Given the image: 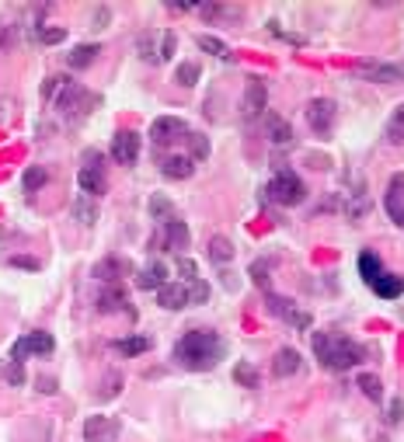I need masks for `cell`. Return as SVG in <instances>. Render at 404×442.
<instances>
[{
  "label": "cell",
  "mask_w": 404,
  "mask_h": 442,
  "mask_svg": "<svg viewBox=\"0 0 404 442\" xmlns=\"http://www.w3.org/2000/svg\"><path fill=\"white\" fill-rule=\"evenodd\" d=\"M115 349H119L123 355H143L147 349H150V338H123V342H115Z\"/></svg>",
  "instance_id": "f1b7e54d"
},
{
  "label": "cell",
  "mask_w": 404,
  "mask_h": 442,
  "mask_svg": "<svg viewBox=\"0 0 404 442\" xmlns=\"http://www.w3.org/2000/svg\"><path fill=\"white\" fill-rule=\"evenodd\" d=\"M111 157L115 164H123V168H133L136 157H140V133L133 129H119L111 136Z\"/></svg>",
  "instance_id": "ba28073f"
},
{
  "label": "cell",
  "mask_w": 404,
  "mask_h": 442,
  "mask_svg": "<svg viewBox=\"0 0 404 442\" xmlns=\"http://www.w3.org/2000/svg\"><path fill=\"white\" fill-rule=\"evenodd\" d=\"M383 206H387V216H390L394 223L404 230V171L390 178V185H387V195H383Z\"/></svg>",
  "instance_id": "7c38bea8"
},
{
  "label": "cell",
  "mask_w": 404,
  "mask_h": 442,
  "mask_svg": "<svg viewBox=\"0 0 404 442\" xmlns=\"http://www.w3.org/2000/svg\"><path fill=\"white\" fill-rule=\"evenodd\" d=\"M195 42H199V49H202V52H209V56H230L226 42H220V38H213V35H199Z\"/></svg>",
  "instance_id": "f546056e"
},
{
  "label": "cell",
  "mask_w": 404,
  "mask_h": 442,
  "mask_svg": "<svg viewBox=\"0 0 404 442\" xmlns=\"http://www.w3.org/2000/svg\"><path fill=\"white\" fill-rule=\"evenodd\" d=\"M11 265H14V268H28V272H39V261H35V258H21V254H18V258H11Z\"/></svg>",
  "instance_id": "ee69618b"
},
{
  "label": "cell",
  "mask_w": 404,
  "mask_h": 442,
  "mask_svg": "<svg viewBox=\"0 0 404 442\" xmlns=\"http://www.w3.org/2000/svg\"><path fill=\"white\" fill-rule=\"evenodd\" d=\"M164 283H167V268H164L160 261L147 265V268L136 275V286H140V289H160Z\"/></svg>",
  "instance_id": "d6986e66"
},
{
  "label": "cell",
  "mask_w": 404,
  "mask_h": 442,
  "mask_svg": "<svg viewBox=\"0 0 404 442\" xmlns=\"http://www.w3.org/2000/svg\"><path fill=\"white\" fill-rule=\"evenodd\" d=\"M359 272H363V283L366 286H373L380 275H383V268H380V258L373 254V251H363L359 254Z\"/></svg>",
  "instance_id": "603a6c76"
},
{
  "label": "cell",
  "mask_w": 404,
  "mask_h": 442,
  "mask_svg": "<svg viewBox=\"0 0 404 442\" xmlns=\"http://www.w3.org/2000/svg\"><path fill=\"white\" fill-rule=\"evenodd\" d=\"M39 38H42L45 45H56V42H63V38H67V32H63V28H42V32H39Z\"/></svg>",
  "instance_id": "7bdbcfd3"
},
{
  "label": "cell",
  "mask_w": 404,
  "mask_h": 442,
  "mask_svg": "<svg viewBox=\"0 0 404 442\" xmlns=\"http://www.w3.org/2000/svg\"><path fill=\"white\" fill-rule=\"evenodd\" d=\"M178 272H182V279H185V286L199 279V268H195V261H192V258H178Z\"/></svg>",
  "instance_id": "ab89813d"
},
{
  "label": "cell",
  "mask_w": 404,
  "mask_h": 442,
  "mask_svg": "<svg viewBox=\"0 0 404 442\" xmlns=\"http://www.w3.org/2000/svg\"><path fill=\"white\" fill-rule=\"evenodd\" d=\"M334 119H338V104H334L331 98H314V101L307 104V122H310V129H314L317 136H331Z\"/></svg>",
  "instance_id": "8992f818"
},
{
  "label": "cell",
  "mask_w": 404,
  "mask_h": 442,
  "mask_svg": "<svg viewBox=\"0 0 404 442\" xmlns=\"http://www.w3.org/2000/svg\"><path fill=\"white\" fill-rule=\"evenodd\" d=\"M251 275H255V283L258 286H268V275H265V265L258 261V265H251Z\"/></svg>",
  "instance_id": "f6af8a7d"
},
{
  "label": "cell",
  "mask_w": 404,
  "mask_h": 442,
  "mask_svg": "<svg viewBox=\"0 0 404 442\" xmlns=\"http://www.w3.org/2000/svg\"><path fill=\"white\" fill-rule=\"evenodd\" d=\"M119 383H123V376H119V373H111V376L105 379V390H101L98 397H101V401H108V397H115V394H119Z\"/></svg>",
  "instance_id": "60d3db41"
},
{
  "label": "cell",
  "mask_w": 404,
  "mask_h": 442,
  "mask_svg": "<svg viewBox=\"0 0 404 442\" xmlns=\"http://www.w3.org/2000/svg\"><path fill=\"white\" fill-rule=\"evenodd\" d=\"M11 25H4V21H0V49H4V45H11Z\"/></svg>",
  "instance_id": "bcb514c9"
},
{
  "label": "cell",
  "mask_w": 404,
  "mask_h": 442,
  "mask_svg": "<svg viewBox=\"0 0 404 442\" xmlns=\"http://www.w3.org/2000/svg\"><path fill=\"white\" fill-rule=\"evenodd\" d=\"M150 219H157V223L175 219V206H171L167 195H150Z\"/></svg>",
  "instance_id": "d4e9b609"
},
{
  "label": "cell",
  "mask_w": 404,
  "mask_h": 442,
  "mask_svg": "<svg viewBox=\"0 0 404 442\" xmlns=\"http://www.w3.org/2000/svg\"><path fill=\"white\" fill-rule=\"evenodd\" d=\"M307 160H310V168H321V171L328 168V157H317V153H310Z\"/></svg>",
  "instance_id": "c3c4849f"
},
{
  "label": "cell",
  "mask_w": 404,
  "mask_h": 442,
  "mask_svg": "<svg viewBox=\"0 0 404 442\" xmlns=\"http://www.w3.org/2000/svg\"><path fill=\"white\" fill-rule=\"evenodd\" d=\"M157 303H160L164 310H182V307H189V289H185V283H164V286L157 289Z\"/></svg>",
  "instance_id": "9a60e30c"
},
{
  "label": "cell",
  "mask_w": 404,
  "mask_h": 442,
  "mask_svg": "<svg viewBox=\"0 0 404 442\" xmlns=\"http://www.w3.org/2000/svg\"><path fill=\"white\" fill-rule=\"evenodd\" d=\"M52 349H56V342H52L49 331H28L25 338L14 342L11 359H14V362H25V355H49Z\"/></svg>",
  "instance_id": "52a82bcc"
},
{
  "label": "cell",
  "mask_w": 404,
  "mask_h": 442,
  "mask_svg": "<svg viewBox=\"0 0 404 442\" xmlns=\"http://www.w3.org/2000/svg\"><path fill=\"white\" fill-rule=\"evenodd\" d=\"M39 390H42V394H56V383H52L49 376H39Z\"/></svg>",
  "instance_id": "7dc6e473"
},
{
  "label": "cell",
  "mask_w": 404,
  "mask_h": 442,
  "mask_svg": "<svg viewBox=\"0 0 404 442\" xmlns=\"http://www.w3.org/2000/svg\"><path fill=\"white\" fill-rule=\"evenodd\" d=\"M189 146H192V160H206L209 157V140L202 133H185Z\"/></svg>",
  "instance_id": "4dcf8cb0"
},
{
  "label": "cell",
  "mask_w": 404,
  "mask_h": 442,
  "mask_svg": "<svg viewBox=\"0 0 404 442\" xmlns=\"http://www.w3.org/2000/svg\"><path fill=\"white\" fill-rule=\"evenodd\" d=\"M175 359L185 366V369H213L220 359H223V342L213 335V331H189V335L175 345Z\"/></svg>",
  "instance_id": "7a4b0ae2"
},
{
  "label": "cell",
  "mask_w": 404,
  "mask_h": 442,
  "mask_svg": "<svg viewBox=\"0 0 404 442\" xmlns=\"http://www.w3.org/2000/svg\"><path fill=\"white\" fill-rule=\"evenodd\" d=\"M359 390H363L370 401H380V397H383V383H380V376L363 373V376H359Z\"/></svg>",
  "instance_id": "83f0119b"
},
{
  "label": "cell",
  "mask_w": 404,
  "mask_h": 442,
  "mask_svg": "<svg viewBox=\"0 0 404 442\" xmlns=\"http://www.w3.org/2000/svg\"><path fill=\"white\" fill-rule=\"evenodd\" d=\"M175 80H178L182 87H192V84L199 80V63H178V70H175Z\"/></svg>",
  "instance_id": "d6a6232c"
},
{
  "label": "cell",
  "mask_w": 404,
  "mask_h": 442,
  "mask_svg": "<svg viewBox=\"0 0 404 442\" xmlns=\"http://www.w3.org/2000/svg\"><path fill=\"white\" fill-rule=\"evenodd\" d=\"M91 104H98V98L91 91H84L81 84L74 80H63L60 84V94H56V108H60V115L67 119H84L91 112Z\"/></svg>",
  "instance_id": "277c9868"
},
{
  "label": "cell",
  "mask_w": 404,
  "mask_h": 442,
  "mask_svg": "<svg viewBox=\"0 0 404 442\" xmlns=\"http://www.w3.org/2000/svg\"><path fill=\"white\" fill-rule=\"evenodd\" d=\"M387 140H390V143H404V104L394 112V119H390V126H387Z\"/></svg>",
  "instance_id": "1f68e13d"
},
{
  "label": "cell",
  "mask_w": 404,
  "mask_h": 442,
  "mask_svg": "<svg viewBox=\"0 0 404 442\" xmlns=\"http://www.w3.org/2000/svg\"><path fill=\"white\" fill-rule=\"evenodd\" d=\"M98 52H101V49H98L94 42H87V45H77V49L70 52V56H67V63H70L74 70H84V67H91V63H94V56H98Z\"/></svg>",
  "instance_id": "cb8c5ba5"
},
{
  "label": "cell",
  "mask_w": 404,
  "mask_h": 442,
  "mask_svg": "<svg viewBox=\"0 0 404 442\" xmlns=\"http://www.w3.org/2000/svg\"><path fill=\"white\" fill-rule=\"evenodd\" d=\"M115 435H119V418L91 415L84 421V442H115Z\"/></svg>",
  "instance_id": "9c48e42d"
},
{
  "label": "cell",
  "mask_w": 404,
  "mask_h": 442,
  "mask_svg": "<svg viewBox=\"0 0 404 442\" xmlns=\"http://www.w3.org/2000/svg\"><path fill=\"white\" fill-rule=\"evenodd\" d=\"M74 216H77V223H84V227H91V223H94V219H98V206H94L91 199H84V195H81V199L74 202Z\"/></svg>",
  "instance_id": "4316f807"
},
{
  "label": "cell",
  "mask_w": 404,
  "mask_h": 442,
  "mask_svg": "<svg viewBox=\"0 0 404 442\" xmlns=\"http://www.w3.org/2000/svg\"><path fill=\"white\" fill-rule=\"evenodd\" d=\"M0 373H4V379H8L11 386H21V383H25V366H21V362H14V359H8Z\"/></svg>",
  "instance_id": "e575fe53"
},
{
  "label": "cell",
  "mask_w": 404,
  "mask_h": 442,
  "mask_svg": "<svg viewBox=\"0 0 404 442\" xmlns=\"http://www.w3.org/2000/svg\"><path fill=\"white\" fill-rule=\"evenodd\" d=\"M265 199L268 202H279V206H300L304 199H307V188H304V181L293 175V171H286L282 164L275 168V178L268 181V188H265Z\"/></svg>",
  "instance_id": "3957f363"
},
{
  "label": "cell",
  "mask_w": 404,
  "mask_h": 442,
  "mask_svg": "<svg viewBox=\"0 0 404 442\" xmlns=\"http://www.w3.org/2000/svg\"><path fill=\"white\" fill-rule=\"evenodd\" d=\"M265 129H268V140L272 143H293V126L286 122L282 115H275V112L265 115Z\"/></svg>",
  "instance_id": "ac0fdd59"
},
{
  "label": "cell",
  "mask_w": 404,
  "mask_h": 442,
  "mask_svg": "<svg viewBox=\"0 0 404 442\" xmlns=\"http://www.w3.org/2000/svg\"><path fill=\"white\" fill-rule=\"evenodd\" d=\"M77 181H81V192H87L91 199L105 195L108 185H105V168H101V153L98 150H87L84 153V168H81Z\"/></svg>",
  "instance_id": "5b68a950"
},
{
  "label": "cell",
  "mask_w": 404,
  "mask_h": 442,
  "mask_svg": "<svg viewBox=\"0 0 404 442\" xmlns=\"http://www.w3.org/2000/svg\"><path fill=\"white\" fill-rule=\"evenodd\" d=\"M157 244H167L171 251H185L189 247V227L182 223V219H167L164 234L157 237Z\"/></svg>",
  "instance_id": "2e32d148"
},
{
  "label": "cell",
  "mask_w": 404,
  "mask_h": 442,
  "mask_svg": "<svg viewBox=\"0 0 404 442\" xmlns=\"http://www.w3.org/2000/svg\"><path fill=\"white\" fill-rule=\"evenodd\" d=\"M136 49H140V56H143V60L160 63V35H157V32H143V35H140V42H136Z\"/></svg>",
  "instance_id": "7402d4cb"
},
{
  "label": "cell",
  "mask_w": 404,
  "mask_h": 442,
  "mask_svg": "<svg viewBox=\"0 0 404 442\" xmlns=\"http://www.w3.org/2000/svg\"><path fill=\"white\" fill-rule=\"evenodd\" d=\"M98 310H101V313L126 310V289H123V286H108V289L98 296Z\"/></svg>",
  "instance_id": "44dd1931"
},
{
  "label": "cell",
  "mask_w": 404,
  "mask_h": 442,
  "mask_svg": "<svg viewBox=\"0 0 404 442\" xmlns=\"http://www.w3.org/2000/svg\"><path fill=\"white\" fill-rule=\"evenodd\" d=\"M297 369H300V352H297V349H279V352H275V359H272V373H275L279 379L293 376Z\"/></svg>",
  "instance_id": "e0dca14e"
},
{
  "label": "cell",
  "mask_w": 404,
  "mask_h": 442,
  "mask_svg": "<svg viewBox=\"0 0 404 442\" xmlns=\"http://www.w3.org/2000/svg\"><path fill=\"white\" fill-rule=\"evenodd\" d=\"M189 133V126H185V119H178V115H160L153 126H150V140L153 143H175L178 136H185Z\"/></svg>",
  "instance_id": "8fae6325"
},
{
  "label": "cell",
  "mask_w": 404,
  "mask_h": 442,
  "mask_svg": "<svg viewBox=\"0 0 404 442\" xmlns=\"http://www.w3.org/2000/svg\"><path fill=\"white\" fill-rule=\"evenodd\" d=\"M314 345V355L328 366V369H352L366 359V349L356 342V338H345V335H334V331H317L310 338Z\"/></svg>",
  "instance_id": "6da1fadb"
},
{
  "label": "cell",
  "mask_w": 404,
  "mask_h": 442,
  "mask_svg": "<svg viewBox=\"0 0 404 442\" xmlns=\"http://www.w3.org/2000/svg\"><path fill=\"white\" fill-rule=\"evenodd\" d=\"M268 313H275V317H290L293 313V303L290 300H282V296H268Z\"/></svg>",
  "instance_id": "74e56055"
},
{
  "label": "cell",
  "mask_w": 404,
  "mask_h": 442,
  "mask_svg": "<svg viewBox=\"0 0 404 442\" xmlns=\"http://www.w3.org/2000/svg\"><path fill=\"white\" fill-rule=\"evenodd\" d=\"M45 181H49L45 168H28V171H25V192H39Z\"/></svg>",
  "instance_id": "d590c367"
},
{
  "label": "cell",
  "mask_w": 404,
  "mask_h": 442,
  "mask_svg": "<svg viewBox=\"0 0 404 442\" xmlns=\"http://www.w3.org/2000/svg\"><path fill=\"white\" fill-rule=\"evenodd\" d=\"M370 289H373L376 296H383V300H394V296H401V293H404V279H401V275H387V272H383Z\"/></svg>",
  "instance_id": "ffe728a7"
},
{
  "label": "cell",
  "mask_w": 404,
  "mask_h": 442,
  "mask_svg": "<svg viewBox=\"0 0 404 442\" xmlns=\"http://www.w3.org/2000/svg\"><path fill=\"white\" fill-rule=\"evenodd\" d=\"M234 379H237L241 386H258V373H255L251 362H237V366H234Z\"/></svg>",
  "instance_id": "836d02e7"
},
{
  "label": "cell",
  "mask_w": 404,
  "mask_h": 442,
  "mask_svg": "<svg viewBox=\"0 0 404 442\" xmlns=\"http://www.w3.org/2000/svg\"><path fill=\"white\" fill-rule=\"evenodd\" d=\"M185 289H189V303H206V300H209V286H206L202 279H195V283H189Z\"/></svg>",
  "instance_id": "f35d334b"
},
{
  "label": "cell",
  "mask_w": 404,
  "mask_h": 442,
  "mask_svg": "<svg viewBox=\"0 0 404 442\" xmlns=\"http://www.w3.org/2000/svg\"><path fill=\"white\" fill-rule=\"evenodd\" d=\"M265 101H268V87L262 77H248V87H244V101H241V112L248 119L262 115L265 112Z\"/></svg>",
  "instance_id": "30bf717a"
},
{
  "label": "cell",
  "mask_w": 404,
  "mask_h": 442,
  "mask_svg": "<svg viewBox=\"0 0 404 442\" xmlns=\"http://www.w3.org/2000/svg\"><path fill=\"white\" fill-rule=\"evenodd\" d=\"M175 45H178L175 32H160V63H167L171 56H175Z\"/></svg>",
  "instance_id": "8d00e7d4"
},
{
  "label": "cell",
  "mask_w": 404,
  "mask_h": 442,
  "mask_svg": "<svg viewBox=\"0 0 404 442\" xmlns=\"http://www.w3.org/2000/svg\"><path fill=\"white\" fill-rule=\"evenodd\" d=\"M160 171H164V178H171V181H185V178H192V171H195V160H192V157H182V153H171V157L160 160Z\"/></svg>",
  "instance_id": "4fadbf2b"
},
{
  "label": "cell",
  "mask_w": 404,
  "mask_h": 442,
  "mask_svg": "<svg viewBox=\"0 0 404 442\" xmlns=\"http://www.w3.org/2000/svg\"><path fill=\"white\" fill-rule=\"evenodd\" d=\"M209 258H213L216 265H226L230 258H234V244H230L226 237H213V241H209Z\"/></svg>",
  "instance_id": "484cf974"
},
{
  "label": "cell",
  "mask_w": 404,
  "mask_h": 442,
  "mask_svg": "<svg viewBox=\"0 0 404 442\" xmlns=\"http://www.w3.org/2000/svg\"><path fill=\"white\" fill-rule=\"evenodd\" d=\"M397 74H401V77H404V63H401V67H397Z\"/></svg>",
  "instance_id": "681fc988"
},
{
  "label": "cell",
  "mask_w": 404,
  "mask_h": 442,
  "mask_svg": "<svg viewBox=\"0 0 404 442\" xmlns=\"http://www.w3.org/2000/svg\"><path fill=\"white\" fill-rule=\"evenodd\" d=\"M123 275H133V265L126 258H105L94 265V279H101V283H119Z\"/></svg>",
  "instance_id": "5bb4252c"
},
{
  "label": "cell",
  "mask_w": 404,
  "mask_h": 442,
  "mask_svg": "<svg viewBox=\"0 0 404 442\" xmlns=\"http://www.w3.org/2000/svg\"><path fill=\"white\" fill-rule=\"evenodd\" d=\"M387 421H390V425H401V421H404V401H401V397H394V401H390V408H387Z\"/></svg>",
  "instance_id": "b9f144b4"
}]
</instances>
